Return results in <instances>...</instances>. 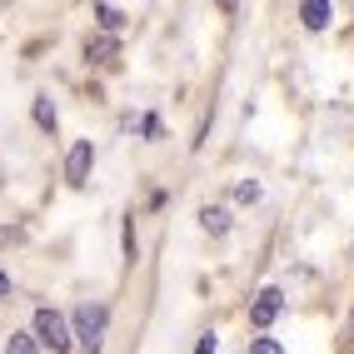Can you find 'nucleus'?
Listing matches in <instances>:
<instances>
[{"label": "nucleus", "instance_id": "obj_1", "mask_svg": "<svg viewBox=\"0 0 354 354\" xmlns=\"http://www.w3.org/2000/svg\"><path fill=\"white\" fill-rule=\"evenodd\" d=\"M105 324H110L105 304H80V310H75V335H70V339H75L85 354H100L105 349Z\"/></svg>", "mask_w": 354, "mask_h": 354}, {"label": "nucleus", "instance_id": "obj_2", "mask_svg": "<svg viewBox=\"0 0 354 354\" xmlns=\"http://www.w3.org/2000/svg\"><path fill=\"white\" fill-rule=\"evenodd\" d=\"M35 339L50 344V349H70V344H75V339H70L65 315H55V310H40V315H35Z\"/></svg>", "mask_w": 354, "mask_h": 354}, {"label": "nucleus", "instance_id": "obj_3", "mask_svg": "<svg viewBox=\"0 0 354 354\" xmlns=\"http://www.w3.org/2000/svg\"><path fill=\"white\" fill-rule=\"evenodd\" d=\"M90 165H95V145L80 140V145L70 150V160H65V180H70V185H85V180H90Z\"/></svg>", "mask_w": 354, "mask_h": 354}, {"label": "nucleus", "instance_id": "obj_4", "mask_svg": "<svg viewBox=\"0 0 354 354\" xmlns=\"http://www.w3.org/2000/svg\"><path fill=\"white\" fill-rule=\"evenodd\" d=\"M279 310H285V295H279V290H265V295L254 299V310H250V324L265 329V324H274V315H279Z\"/></svg>", "mask_w": 354, "mask_h": 354}, {"label": "nucleus", "instance_id": "obj_5", "mask_svg": "<svg viewBox=\"0 0 354 354\" xmlns=\"http://www.w3.org/2000/svg\"><path fill=\"white\" fill-rule=\"evenodd\" d=\"M299 20H304L310 30H324L329 20H335V10H329L324 0H304V6H299Z\"/></svg>", "mask_w": 354, "mask_h": 354}, {"label": "nucleus", "instance_id": "obj_6", "mask_svg": "<svg viewBox=\"0 0 354 354\" xmlns=\"http://www.w3.org/2000/svg\"><path fill=\"white\" fill-rule=\"evenodd\" d=\"M35 125H40V130H55V105H50V95H35Z\"/></svg>", "mask_w": 354, "mask_h": 354}, {"label": "nucleus", "instance_id": "obj_7", "mask_svg": "<svg viewBox=\"0 0 354 354\" xmlns=\"http://www.w3.org/2000/svg\"><path fill=\"white\" fill-rule=\"evenodd\" d=\"M6 354H40V339L35 335H10L6 339Z\"/></svg>", "mask_w": 354, "mask_h": 354}, {"label": "nucleus", "instance_id": "obj_8", "mask_svg": "<svg viewBox=\"0 0 354 354\" xmlns=\"http://www.w3.org/2000/svg\"><path fill=\"white\" fill-rule=\"evenodd\" d=\"M200 225H205L209 234H225V230H230V209H205Z\"/></svg>", "mask_w": 354, "mask_h": 354}, {"label": "nucleus", "instance_id": "obj_9", "mask_svg": "<svg viewBox=\"0 0 354 354\" xmlns=\"http://www.w3.org/2000/svg\"><path fill=\"white\" fill-rule=\"evenodd\" d=\"M95 15H100L105 30H120V26H125V10H115V6H95Z\"/></svg>", "mask_w": 354, "mask_h": 354}, {"label": "nucleus", "instance_id": "obj_10", "mask_svg": "<svg viewBox=\"0 0 354 354\" xmlns=\"http://www.w3.org/2000/svg\"><path fill=\"white\" fill-rule=\"evenodd\" d=\"M234 195H240L245 205H254V200H259V185H254V180H245V185H240V190H234Z\"/></svg>", "mask_w": 354, "mask_h": 354}, {"label": "nucleus", "instance_id": "obj_11", "mask_svg": "<svg viewBox=\"0 0 354 354\" xmlns=\"http://www.w3.org/2000/svg\"><path fill=\"white\" fill-rule=\"evenodd\" d=\"M250 354H285V349H279L274 339H254V344H250Z\"/></svg>", "mask_w": 354, "mask_h": 354}, {"label": "nucleus", "instance_id": "obj_12", "mask_svg": "<svg viewBox=\"0 0 354 354\" xmlns=\"http://www.w3.org/2000/svg\"><path fill=\"white\" fill-rule=\"evenodd\" d=\"M195 354H215V335H200V344H195Z\"/></svg>", "mask_w": 354, "mask_h": 354}, {"label": "nucleus", "instance_id": "obj_13", "mask_svg": "<svg viewBox=\"0 0 354 354\" xmlns=\"http://www.w3.org/2000/svg\"><path fill=\"white\" fill-rule=\"evenodd\" d=\"M6 295H10V279H6V274H0V299H6Z\"/></svg>", "mask_w": 354, "mask_h": 354}, {"label": "nucleus", "instance_id": "obj_14", "mask_svg": "<svg viewBox=\"0 0 354 354\" xmlns=\"http://www.w3.org/2000/svg\"><path fill=\"white\" fill-rule=\"evenodd\" d=\"M349 329H354V319H349Z\"/></svg>", "mask_w": 354, "mask_h": 354}]
</instances>
